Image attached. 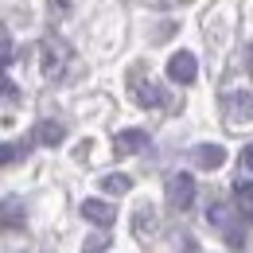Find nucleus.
<instances>
[{"instance_id": "obj_19", "label": "nucleus", "mask_w": 253, "mask_h": 253, "mask_svg": "<svg viewBox=\"0 0 253 253\" xmlns=\"http://www.w3.org/2000/svg\"><path fill=\"white\" fill-rule=\"evenodd\" d=\"M242 164L253 171V144H246V148H242Z\"/></svg>"}, {"instance_id": "obj_8", "label": "nucleus", "mask_w": 253, "mask_h": 253, "mask_svg": "<svg viewBox=\"0 0 253 253\" xmlns=\"http://www.w3.org/2000/svg\"><path fill=\"white\" fill-rule=\"evenodd\" d=\"M113 148H117L121 156L144 152V148H148V132H144V128H121V132L113 136Z\"/></svg>"}, {"instance_id": "obj_14", "label": "nucleus", "mask_w": 253, "mask_h": 253, "mask_svg": "<svg viewBox=\"0 0 253 253\" xmlns=\"http://www.w3.org/2000/svg\"><path fill=\"white\" fill-rule=\"evenodd\" d=\"M234 199H238L242 207H253V179L238 175V179H234Z\"/></svg>"}, {"instance_id": "obj_15", "label": "nucleus", "mask_w": 253, "mask_h": 253, "mask_svg": "<svg viewBox=\"0 0 253 253\" xmlns=\"http://www.w3.org/2000/svg\"><path fill=\"white\" fill-rule=\"evenodd\" d=\"M82 250H86V253H105V250H109V234H105V226H101L97 234L86 238V246H82Z\"/></svg>"}, {"instance_id": "obj_5", "label": "nucleus", "mask_w": 253, "mask_h": 253, "mask_svg": "<svg viewBox=\"0 0 253 253\" xmlns=\"http://www.w3.org/2000/svg\"><path fill=\"white\" fill-rule=\"evenodd\" d=\"M168 78H171L175 86H191V82L199 78V59H195L191 51H175V55L168 59Z\"/></svg>"}, {"instance_id": "obj_16", "label": "nucleus", "mask_w": 253, "mask_h": 253, "mask_svg": "<svg viewBox=\"0 0 253 253\" xmlns=\"http://www.w3.org/2000/svg\"><path fill=\"white\" fill-rule=\"evenodd\" d=\"M24 144H0V168H8V164H16V160H24Z\"/></svg>"}, {"instance_id": "obj_17", "label": "nucleus", "mask_w": 253, "mask_h": 253, "mask_svg": "<svg viewBox=\"0 0 253 253\" xmlns=\"http://www.w3.org/2000/svg\"><path fill=\"white\" fill-rule=\"evenodd\" d=\"M12 59H16V47H12V39H8V32L0 28V66H4V63H12Z\"/></svg>"}, {"instance_id": "obj_12", "label": "nucleus", "mask_w": 253, "mask_h": 253, "mask_svg": "<svg viewBox=\"0 0 253 253\" xmlns=\"http://www.w3.org/2000/svg\"><path fill=\"white\" fill-rule=\"evenodd\" d=\"M132 230L144 238V234H152L156 230V211L152 207H136V214H132Z\"/></svg>"}, {"instance_id": "obj_3", "label": "nucleus", "mask_w": 253, "mask_h": 253, "mask_svg": "<svg viewBox=\"0 0 253 253\" xmlns=\"http://www.w3.org/2000/svg\"><path fill=\"white\" fill-rule=\"evenodd\" d=\"M191 203H195V175H187V171L168 175V207L171 211H191Z\"/></svg>"}, {"instance_id": "obj_21", "label": "nucleus", "mask_w": 253, "mask_h": 253, "mask_svg": "<svg viewBox=\"0 0 253 253\" xmlns=\"http://www.w3.org/2000/svg\"><path fill=\"white\" fill-rule=\"evenodd\" d=\"M250 63H253V47H250Z\"/></svg>"}, {"instance_id": "obj_11", "label": "nucleus", "mask_w": 253, "mask_h": 253, "mask_svg": "<svg viewBox=\"0 0 253 253\" xmlns=\"http://www.w3.org/2000/svg\"><path fill=\"white\" fill-rule=\"evenodd\" d=\"M39 144H47V148H55V144H63V136H66V128L59 125V121H39L32 132Z\"/></svg>"}, {"instance_id": "obj_7", "label": "nucleus", "mask_w": 253, "mask_h": 253, "mask_svg": "<svg viewBox=\"0 0 253 253\" xmlns=\"http://www.w3.org/2000/svg\"><path fill=\"white\" fill-rule=\"evenodd\" d=\"M82 218L109 230L113 218H117V211H113V203H105V199H86V203H82Z\"/></svg>"}, {"instance_id": "obj_13", "label": "nucleus", "mask_w": 253, "mask_h": 253, "mask_svg": "<svg viewBox=\"0 0 253 253\" xmlns=\"http://www.w3.org/2000/svg\"><path fill=\"white\" fill-rule=\"evenodd\" d=\"M128 187H132V179L121 175V171H113V175H105V179H101V191H105V195H125Z\"/></svg>"}, {"instance_id": "obj_2", "label": "nucleus", "mask_w": 253, "mask_h": 253, "mask_svg": "<svg viewBox=\"0 0 253 253\" xmlns=\"http://www.w3.org/2000/svg\"><path fill=\"white\" fill-rule=\"evenodd\" d=\"M222 113H226V125L230 128L253 125V90H234V94H226Z\"/></svg>"}, {"instance_id": "obj_18", "label": "nucleus", "mask_w": 253, "mask_h": 253, "mask_svg": "<svg viewBox=\"0 0 253 253\" xmlns=\"http://www.w3.org/2000/svg\"><path fill=\"white\" fill-rule=\"evenodd\" d=\"M16 94H20V90H16V86L8 82V74L0 70V97H16Z\"/></svg>"}, {"instance_id": "obj_1", "label": "nucleus", "mask_w": 253, "mask_h": 253, "mask_svg": "<svg viewBox=\"0 0 253 253\" xmlns=\"http://www.w3.org/2000/svg\"><path fill=\"white\" fill-rule=\"evenodd\" d=\"M207 222L222 234V242L230 250H246V242H250V211L246 207H234L226 199H214L207 207Z\"/></svg>"}, {"instance_id": "obj_4", "label": "nucleus", "mask_w": 253, "mask_h": 253, "mask_svg": "<svg viewBox=\"0 0 253 253\" xmlns=\"http://www.w3.org/2000/svg\"><path fill=\"white\" fill-rule=\"evenodd\" d=\"M128 94H132V101H136L140 109H164V105H168V94H164V86L148 82V78H132Z\"/></svg>"}, {"instance_id": "obj_9", "label": "nucleus", "mask_w": 253, "mask_h": 253, "mask_svg": "<svg viewBox=\"0 0 253 253\" xmlns=\"http://www.w3.org/2000/svg\"><path fill=\"white\" fill-rule=\"evenodd\" d=\"M28 211L20 199H0V230H24Z\"/></svg>"}, {"instance_id": "obj_6", "label": "nucleus", "mask_w": 253, "mask_h": 253, "mask_svg": "<svg viewBox=\"0 0 253 253\" xmlns=\"http://www.w3.org/2000/svg\"><path fill=\"white\" fill-rule=\"evenodd\" d=\"M66 59H70V51H66L63 39H47V43H43V74H47V78H63Z\"/></svg>"}, {"instance_id": "obj_10", "label": "nucleus", "mask_w": 253, "mask_h": 253, "mask_svg": "<svg viewBox=\"0 0 253 253\" xmlns=\"http://www.w3.org/2000/svg\"><path fill=\"white\" fill-rule=\"evenodd\" d=\"M191 156H195V164H199L203 171H214V168L226 164V148H222V144H199Z\"/></svg>"}, {"instance_id": "obj_20", "label": "nucleus", "mask_w": 253, "mask_h": 253, "mask_svg": "<svg viewBox=\"0 0 253 253\" xmlns=\"http://www.w3.org/2000/svg\"><path fill=\"white\" fill-rule=\"evenodd\" d=\"M160 4H191V0H160Z\"/></svg>"}]
</instances>
